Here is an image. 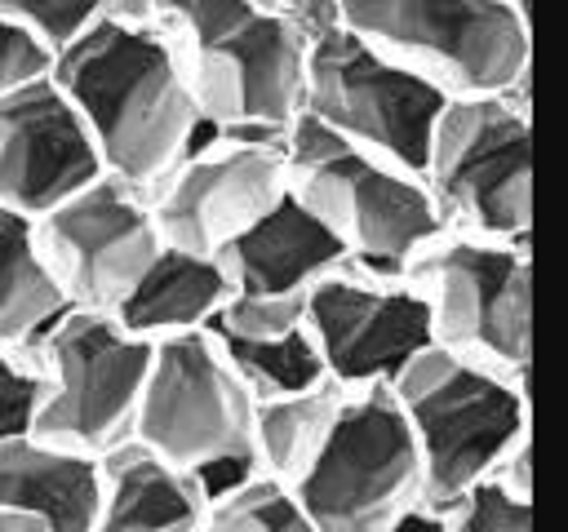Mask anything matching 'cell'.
<instances>
[{
  "label": "cell",
  "mask_w": 568,
  "mask_h": 532,
  "mask_svg": "<svg viewBox=\"0 0 568 532\" xmlns=\"http://www.w3.org/2000/svg\"><path fill=\"white\" fill-rule=\"evenodd\" d=\"M49 71L80 111L102 173L142 191L217 133L182 75L173 40L151 13H102L53 53Z\"/></svg>",
  "instance_id": "obj_1"
},
{
  "label": "cell",
  "mask_w": 568,
  "mask_h": 532,
  "mask_svg": "<svg viewBox=\"0 0 568 532\" xmlns=\"http://www.w3.org/2000/svg\"><path fill=\"white\" fill-rule=\"evenodd\" d=\"M36 231L71 306L89 310H111L164 244L151 195L111 173H98L75 195L40 213Z\"/></svg>",
  "instance_id": "obj_14"
},
{
  "label": "cell",
  "mask_w": 568,
  "mask_h": 532,
  "mask_svg": "<svg viewBox=\"0 0 568 532\" xmlns=\"http://www.w3.org/2000/svg\"><path fill=\"white\" fill-rule=\"evenodd\" d=\"M102 510L98 532H200L209 492L195 470L169 461L138 434L98 452Z\"/></svg>",
  "instance_id": "obj_17"
},
{
  "label": "cell",
  "mask_w": 568,
  "mask_h": 532,
  "mask_svg": "<svg viewBox=\"0 0 568 532\" xmlns=\"http://www.w3.org/2000/svg\"><path fill=\"white\" fill-rule=\"evenodd\" d=\"M231 293H306L324 270L351 262L346 244L284 186L231 244L217 248Z\"/></svg>",
  "instance_id": "obj_16"
},
{
  "label": "cell",
  "mask_w": 568,
  "mask_h": 532,
  "mask_svg": "<svg viewBox=\"0 0 568 532\" xmlns=\"http://www.w3.org/2000/svg\"><path fill=\"white\" fill-rule=\"evenodd\" d=\"M528 84L453 93L422 160L444 226L488 239H532V115Z\"/></svg>",
  "instance_id": "obj_3"
},
{
  "label": "cell",
  "mask_w": 568,
  "mask_h": 532,
  "mask_svg": "<svg viewBox=\"0 0 568 532\" xmlns=\"http://www.w3.org/2000/svg\"><path fill=\"white\" fill-rule=\"evenodd\" d=\"M288 186L284 133H209L146 195L164 244L217 253Z\"/></svg>",
  "instance_id": "obj_12"
},
{
  "label": "cell",
  "mask_w": 568,
  "mask_h": 532,
  "mask_svg": "<svg viewBox=\"0 0 568 532\" xmlns=\"http://www.w3.org/2000/svg\"><path fill=\"white\" fill-rule=\"evenodd\" d=\"M111 13H133V18H142V13H146V0H111Z\"/></svg>",
  "instance_id": "obj_30"
},
{
  "label": "cell",
  "mask_w": 568,
  "mask_h": 532,
  "mask_svg": "<svg viewBox=\"0 0 568 532\" xmlns=\"http://www.w3.org/2000/svg\"><path fill=\"white\" fill-rule=\"evenodd\" d=\"M342 395H346V386L324 377L306 390L257 399L253 403V466L293 483L311 466V457L320 452V443L337 417Z\"/></svg>",
  "instance_id": "obj_21"
},
{
  "label": "cell",
  "mask_w": 568,
  "mask_h": 532,
  "mask_svg": "<svg viewBox=\"0 0 568 532\" xmlns=\"http://www.w3.org/2000/svg\"><path fill=\"white\" fill-rule=\"evenodd\" d=\"M510 13H519V18H528V0H501Z\"/></svg>",
  "instance_id": "obj_31"
},
{
  "label": "cell",
  "mask_w": 568,
  "mask_h": 532,
  "mask_svg": "<svg viewBox=\"0 0 568 532\" xmlns=\"http://www.w3.org/2000/svg\"><path fill=\"white\" fill-rule=\"evenodd\" d=\"M44 403V368L36 346L0 341V443L31 434Z\"/></svg>",
  "instance_id": "obj_25"
},
{
  "label": "cell",
  "mask_w": 568,
  "mask_h": 532,
  "mask_svg": "<svg viewBox=\"0 0 568 532\" xmlns=\"http://www.w3.org/2000/svg\"><path fill=\"white\" fill-rule=\"evenodd\" d=\"M49 66H53V49L40 35H31L27 27H18L13 18L0 13V93L44 75Z\"/></svg>",
  "instance_id": "obj_27"
},
{
  "label": "cell",
  "mask_w": 568,
  "mask_h": 532,
  "mask_svg": "<svg viewBox=\"0 0 568 532\" xmlns=\"http://www.w3.org/2000/svg\"><path fill=\"white\" fill-rule=\"evenodd\" d=\"M422 457V497L444 501L488 474L506 448L528 439V377L457 355L439 341L422 346L390 381Z\"/></svg>",
  "instance_id": "obj_5"
},
{
  "label": "cell",
  "mask_w": 568,
  "mask_h": 532,
  "mask_svg": "<svg viewBox=\"0 0 568 532\" xmlns=\"http://www.w3.org/2000/svg\"><path fill=\"white\" fill-rule=\"evenodd\" d=\"M98 173V146L53 71L0 93V204L40 217Z\"/></svg>",
  "instance_id": "obj_15"
},
{
  "label": "cell",
  "mask_w": 568,
  "mask_h": 532,
  "mask_svg": "<svg viewBox=\"0 0 568 532\" xmlns=\"http://www.w3.org/2000/svg\"><path fill=\"white\" fill-rule=\"evenodd\" d=\"M333 13L448 93L528 84L532 27L501 0H333Z\"/></svg>",
  "instance_id": "obj_10"
},
{
  "label": "cell",
  "mask_w": 568,
  "mask_h": 532,
  "mask_svg": "<svg viewBox=\"0 0 568 532\" xmlns=\"http://www.w3.org/2000/svg\"><path fill=\"white\" fill-rule=\"evenodd\" d=\"M231 297V275L217 253H191L178 244H160L155 257L142 266V275L124 288V297L111 306V315L146 337H173V332H195L209 328L213 315Z\"/></svg>",
  "instance_id": "obj_19"
},
{
  "label": "cell",
  "mask_w": 568,
  "mask_h": 532,
  "mask_svg": "<svg viewBox=\"0 0 568 532\" xmlns=\"http://www.w3.org/2000/svg\"><path fill=\"white\" fill-rule=\"evenodd\" d=\"M31 346L44 368L36 434L102 452L133 430L155 341L129 332L111 310L71 306Z\"/></svg>",
  "instance_id": "obj_11"
},
{
  "label": "cell",
  "mask_w": 568,
  "mask_h": 532,
  "mask_svg": "<svg viewBox=\"0 0 568 532\" xmlns=\"http://www.w3.org/2000/svg\"><path fill=\"white\" fill-rule=\"evenodd\" d=\"M200 532H311V523L293 483L253 466L209 497Z\"/></svg>",
  "instance_id": "obj_23"
},
{
  "label": "cell",
  "mask_w": 568,
  "mask_h": 532,
  "mask_svg": "<svg viewBox=\"0 0 568 532\" xmlns=\"http://www.w3.org/2000/svg\"><path fill=\"white\" fill-rule=\"evenodd\" d=\"M444 532H528L532 528V497L510 492L493 470L457 488L453 497L435 501Z\"/></svg>",
  "instance_id": "obj_24"
},
{
  "label": "cell",
  "mask_w": 568,
  "mask_h": 532,
  "mask_svg": "<svg viewBox=\"0 0 568 532\" xmlns=\"http://www.w3.org/2000/svg\"><path fill=\"white\" fill-rule=\"evenodd\" d=\"M0 13L13 18L18 27H27L31 35H40L58 53L89 22L111 13V0H0Z\"/></svg>",
  "instance_id": "obj_26"
},
{
  "label": "cell",
  "mask_w": 568,
  "mask_h": 532,
  "mask_svg": "<svg viewBox=\"0 0 568 532\" xmlns=\"http://www.w3.org/2000/svg\"><path fill=\"white\" fill-rule=\"evenodd\" d=\"M253 403L209 328L173 332L151 346L129 434L195 470L213 497L253 470Z\"/></svg>",
  "instance_id": "obj_8"
},
{
  "label": "cell",
  "mask_w": 568,
  "mask_h": 532,
  "mask_svg": "<svg viewBox=\"0 0 568 532\" xmlns=\"http://www.w3.org/2000/svg\"><path fill=\"white\" fill-rule=\"evenodd\" d=\"M213 337L253 399H275V395H293L324 381V359L306 324L275 337H231V332H213Z\"/></svg>",
  "instance_id": "obj_22"
},
{
  "label": "cell",
  "mask_w": 568,
  "mask_h": 532,
  "mask_svg": "<svg viewBox=\"0 0 568 532\" xmlns=\"http://www.w3.org/2000/svg\"><path fill=\"white\" fill-rule=\"evenodd\" d=\"M0 532H44V528L31 514H22V510H13V505L0 501Z\"/></svg>",
  "instance_id": "obj_28"
},
{
  "label": "cell",
  "mask_w": 568,
  "mask_h": 532,
  "mask_svg": "<svg viewBox=\"0 0 568 532\" xmlns=\"http://www.w3.org/2000/svg\"><path fill=\"white\" fill-rule=\"evenodd\" d=\"M306 328L324 359V377L364 390L390 386L395 372L430 346V315L404 275L342 262L306 288Z\"/></svg>",
  "instance_id": "obj_13"
},
{
  "label": "cell",
  "mask_w": 568,
  "mask_h": 532,
  "mask_svg": "<svg viewBox=\"0 0 568 532\" xmlns=\"http://www.w3.org/2000/svg\"><path fill=\"white\" fill-rule=\"evenodd\" d=\"M448 98L444 84L351 31L333 4L306 13L302 111L337 137L422 177L430 129Z\"/></svg>",
  "instance_id": "obj_6"
},
{
  "label": "cell",
  "mask_w": 568,
  "mask_h": 532,
  "mask_svg": "<svg viewBox=\"0 0 568 532\" xmlns=\"http://www.w3.org/2000/svg\"><path fill=\"white\" fill-rule=\"evenodd\" d=\"M257 4H271V9H280V13L306 18V13H315V9H324V4H333V0H257Z\"/></svg>",
  "instance_id": "obj_29"
},
{
  "label": "cell",
  "mask_w": 568,
  "mask_h": 532,
  "mask_svg": "<svg viewBox=\"0 0 568 532\" xmlns=\"http://www.w3.org/2000/svg\"><path fill=\"white\" fill-rule=\"evenodd\" d=\"M284 168L288 191L346 244L351 262L368 270L404 275L413 248L444 226L413 168L337 137L306 111L284 129Z\"/></svg>",
  "instance_id": "obj_4"
},
{
  "label": "cell",
  "mask_w": 568,
  "mask_h": 532,
  "mask_svg": "<svg viewBox=\"0 0 568 532\" xmlns=\"http://www.w3.org/2000/svg\"><path fill=\"white\" fill-rule=\"evenodd\" d=\"M62 310L71 297L44 257L36 217L0 204V341L31 346Z\"/></svg>",
  "instance_id": "obj_20"
},
{
  "label": "cell",
  "mask_w": 568,
  "mask_h": 532,
  "mask_svg": "<svg viewBox=\"0 0 568 532\" xmlns=\"http://www.w3.org/2000/svg\"><path fill=\"white\" fill-rule=\"evenodd\" d=\"M311 532H390L395 514L422 497V457L390 386L346 390L337 417L293 479Z\"/></svg>",
  "instance_id": "obj_9"
},
{
  "label": "cell",
  "mask_w": 568,
  "mask_h": 532,
  "mask_svg": "<svg viewBox=\"0 0 568 532\" xmlns=\"http://www.w3.org/2000/svg\"><path fill=\"white\" fill-rule=\"evenodd\" d=\"M532 239H488L439 226L404 262L430 315V341L528 377L532 355Z\"/></svg>",
  "instance_id": "obj_7"
},
{
  "label": "cell",
  "mask_w": 568,
  "mask_h": 532,
  "mask_svg": "<svg viewBox=\"0 0 568 532\" xmlns=\"http://www.w3.org/2000/svg\"><path fill=\"white\" fill-rule=\"evenodd\" d=\"M0 501L31 514L44 532H98V510H102L98 452L36 430L4 439Z\"/></svg>",
  "instance_id": "obj_18"
},
{
  "label": "cell",
  "mask_w": 568,
  "mask_h": 532,
  "mask_svg": "<svg viewBox=\"0 0 568 532\" xmlns=\"http://www.w3.org/2000/svg\"><path fill=\"white\" fill-rule=\"evenodd\" d=\"M213 129L284 133L302 111L306 18L257 0H146Z\"/></svg>",
  "instance_id": "obj_2"
}]
</instances>
